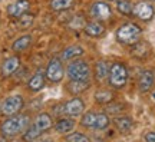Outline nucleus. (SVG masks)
<instances>
[{"instance_id":"423d86ee","label":"nucleus","mask_w":155,"mask_h":142,"mask_svg":"<svg viewBox=\"0 0 155 142\" xmlns=\"http://www.w3.org/2000/svg\"><path fill=\"white\" fill-rule=\"evenodd\" d=\"M45 76L53 83L61 82L62 79L65 78V69H63V65H62L61 60L59 59L50 60L48 68H46V75H45Z\"/></svg>"},{"instance_id":"c756f323","label":"nucleus","mask_w":155,"mask_h":142,"mask_svg":"<svg viewBox=\"0 0 155 142\" xmlns=\"http://www.w3.org/2000/svg\"><path fill=\"white\" fill-rule=\"evenodd\" d=\"M32 23H33V15L25 13L20 16V26L22 28H29V26H32Z\"/></svg>"},{"instance_id":"f257e3e1","label":"nucleus","mask_w":155,"mask_h":142,"mask_svg":"<svg viewBox=\"0 0 155 142\" xmlns=\"http://www.w3.org/2000/svg\"><path fill=\"white\" fill-rule=\"evenodd\" d=\"M29 121L30 119L28 115H12L2 124L0 131L6 138H13L26 131V128L29 126Z\"/></svg>"},{"instance_id":"cd10ccee","label":"nucleus","mask_w":155,"mask_h":142,"mask_svg":"<svg viewBox=\"0 0 155 142\" xmlns=\"http://www.w3.org/2000/svg\"><path fill=\"white\" fill-rule=\"evenodd\" d=\"M116 9L121 12L122 15H131L134 6L131 5L129 0H118V2H116Z\"/></svg>"},{"instance_id":"39448f33","label":"nucleus","mask_w":155,"mask_h":142,"mask_svg":"<svg viewBox=\"0 0 155 142\" xmlns=\"http://www.w3.org/2000/svg\"><path fill=\"white\" fill-rule=\"evenodd\" d=\"M23 106H25L23 96H20V95H13V96H9V98L3 102V105H2V114L6 115V116L16 115L23 109Z\"/></svg>"},{"instance_id":"473e14b6","label":"nucleus","mask_w":155,"mask_h":142,"mask_svg":"<svg viewBox=\"0 0 155 142\" xmlns=\"http://www.w3.org/2000/svg\"><path fill=\"white\" fill-rule=\"evenodd\" d=\"M152 2H155V0H152Z\"/></svg>"},{"instance_id":"dca6fc26","label":"nucleus","mask_w":155,"mask_h":142,"mask_svg":"<svg viewBox=\"0 0 155 142\" xmlns=\"http://www.w3.org/2000/svg\"><path fill=\"white\" fill-rule=\"evenodd\" d=\"M114 124L115 126L118 128V131L122 132V134H127L132 129L134 126V121L131 118H128V116H118L114 119Z\"/></svg>"},{"instance_id":"5701e85b","label":"nucleus","mask_w":155,"mask_h":142,"mask_svg":"<svg viewBox=\"0 0 155 142\" xmlns=\"http://www.w3.org/2000/svg\"><path fill=\"white\" fill-rule=\"evenodd\" d=\"M75 0H50V9L55 12H62L71 9Z\"/></svg>"},{"instance_id":"7c9ffc66","label":"nucleus","mask_w":155,"mask_h":142,"mask_svg":"<svg viewBox=\"0 0 155 142\" xmlns=\"http://www.w3.org/2000/svg\"><path fill=\"white\" fill-rule=\"evenodd\" d=\"M145 141L147 142H155V132H148L145 135Z\"/></svg>"},{"instance_id":"4468645a","label":"nucleus","mask_w":155,"mask_h":142,"mask_svg":"<svg viewBox=\"0 0 155 142\" xmlns=\"http://www.w3.org/2000/svg\"><path fill=\"white\" fill-rule=\"evenodd\" d=\"M75 125H76V122L72 119V116L71 118H61L55 124V131L58 134H69L75 128Z\"/></svg>"},{"instance_id":"6e6552de","label":"nucleus","mask_w":155,"mask_h":142,"mask_svg":"<svg viewBox=\"0 0 155 142\" xmlns=\"http://www.w3.org/2000/svg\"><path fill=\"white\" fill-rule=\"evenodd\" d=\"M83 111H85V104L81 98H73L63 105V114L68 116H72V118L82 115Z\"/></svg>"},{"instance_id":"f3484780","label":"nucleus","mask_w":155,"mask_h":142,"mask_svg":"<svg viewBox=\"0 0 155 142\" xmlns=\"http://www.w3.org/2000/svg\"><path fill=\"white\" fill-rule=\"evenodd\" d=\"M132 55L137 56V58H139V59H144V58H147L148 56V53L151 52V46L147 42H141V40H138L135 45H132Z\"/></svg>"},{"instance_id":"1a4fd4ad","label":"nucleus","mask_w":155,"mask_h":142,"mask_svg":"<svg viewBox=\"0 0 155 142\" xmlns=\"http://www.w3.org/2000/svg\"><path fill=\"white\" fill-rule=\"evenodd\" d=\"M132 13L138 19L147 22V20H151L154 17L155 10H154V7L151 6V3H148V2H139V3H137V5L134 6Z\"/></svg>"},{"instance_id":"b1692460","label":"nucleus","mask_w":155,"mask_h":142,"mask_svg":"<svg viewBox=\"0 0 155 142\" xmlns=\"http://www.w3.org/2000/svg\"><path fill=\"white\" fill-rule=\"evenodd\" d=\"M42 134H43V132L40 131L38 126L33 124V125H29L28 128H26V131L23 132V139H26V141H33V139L40 137Z\"/></svg>"},{"instance_id":"20e7f679","label":"nucleus","mask_w":155,"mask_h":142,"mask_svg":"<svg viewBox=\"0 0 155 142\" xmlns=\"http://www.w3.org/2000/svg\"><path fill=\"white\" fill-rule=\"evenodd\" d=\"M109 85L112 88H115V89H122V88L127 85V81H128V71L127 68L119 63V62H116L114 65L109 68Z\"/></svg>"},{"instance_id":"a878e982","label":"nucleus","mask_w":155,"mask_h":142,"mask_svg":"<svg viewBox=\"0 0 155 142\" xmlns=\"http://www.w3.org/2000/svg\"><path fill=\"white\" fill-rule=\"evenodd\" d=\"M109 126V116L106 114H96V122H95V129H105Z\"/></svg>"},{"instance_id":"aec40b11","label":"nucleus","mask_w":155,"mask_h":142,"mask_svg":"<svg viewBox=\"0 0 155 142\" xmlns=\"http://www.w3.org/2000/svg\"><path fill=\"white\" fill-rule=\"evenodd\" d=\"M30 43H32V36L30 35H23V36H20L19 39L15 40L12 49L15 52H23V50H26L30 46Z\"/></svg>"},{"instance_id":"4be33fe9","label":"nucleus","mask_w":155,"mask_h":142,"mask_svg":"<svg viewBox=\"0 0 155 142\" xmlns=\"http://www.w3.org/2000/svg\"><path fill=\"white\" fill-rule=\"evenodd\" d=\"M109 75V66L106 63L105 60H99V62H96V65H95V76L98 81H104L105 78H108Z\"/></svg>"},{"instance_id":"f03ea898","label":"nucleus","mask_w":155,"mask_h":142,"mask_svg":"<svg viewBox=\"0 0 155 142\" xmlns=\"http://www.w3.org/2000/svg\"><path fill=\"white\" fill-rule=\"evenodd\" d=\"M142 30L138 25L135 23H125L122 25L121 28L118 29L116 32V40L122 45H127V46H132L141 39Z\"/></svg>"},{"instance_id":"0eeeda50","label":"nucleus","mask_w":155,"mask_h":142,"mask_svg":"<svg viewBox=\"0 0 155 142\" xmlns=\"http://www.w3.org/2000/svg\"><path fill=\"white\" fill-rule=\"evenodd\" d=\"M91 15L96 20H108L112 16V9L105 2H95L91 7Z\"/></svg>"},{"instance_id":"9b49d317","label":"nucleus","mask_w":155,"mask_h":142,"mask_svg":"<svg viewBox=\"0 0 155 142\" xmlns=\"http://www.w3.org/2000/svg\"><path fill=\"white\" fill-rule=\"evenodd\" d=\"M154 85V73L151 71H144L141 73V76H139V81H138V88L139 91L142 93L148 92L151 91V88Z\"/></svg>"},{"instance_id":"a211bd4d","label":"nucleus","mask_w":155,"mask_h":142,"mask_svg":"<svg viewBox=\"0 0 155 142\" xmlns=\"http://www.w3.org/2000/svg\"><path fill=\"white\" fill-rule=\"evenodd\" d=\"M85 32L92 38H99L101 35L105 33V26L99 22H91L85 26Z\"/></svg>"},{"instance_id":"ddd939ff","label":"nucleus","mask_w":155,"mask_h":142,"mask_svg":"<svg viewBox=\"0 0 155 142\" xmlns=\"http://www.w3.org/2000/svg\"><path fill=\"white\" fill-rule=\"evenodd\" d=\"M33 124L38 126L42 132H45V131H48V129H50V128L53 126V121H52V116H50L49 114H46V112H40V114L35 118Z\"/></svg>"},{"instance_id":"2f4dec72","label":"nucleus","mask_w":155,"mask_h":142,"mask_svg":"<svg viewBox=\"0 0 155 142\" xmlns=\"http://www.w3.org/2000/svg\"><path fill=\"white\" fill-rule=\"evenodd\" d=\"M0 112H2V106H0Z\"/></svg>"},{"instance_id":"f8f14e48","label":"nucleus","mask_w":155,"mask_h":142,"mask_svg":"<svg viewBox=\"0 0 155 142\" xmlns=\"http://www.w3.org/2000/svg\"><path fill=\"white\" fill-rule=\"evenodd\" d=\"M19 66H20V59H19L17 56H12L9 59H6L3 66H2L3 76H10L12 73H15V72L19 69Z\"/></svg>"},{"instance_id":"2eb2a0df","label":"nucleus","mask_w":155,"mask_h":142,"mask_svg":"<svg viewBox=\"0 0 155 142\" xmlns=\"http://www.w3.org/2000/svg\"><path fill=\"white\" fill-rule=\"evenodd\" d=\"M85 53L82 46L79 45H73V46H69L66 49L62 52V60H72V59H76L79 56H82Z\"/></svg>"},{"instance_id":"412c9836","label":"nucleus","mask_w":155,"mask_h":142,"mask_svg":"<svg viewBox=\"0 0 155 142\" xmlns=\"http://www.w3.org/2000/svg\"><path fill=\"white\" fill-rule=\"evenodd\" d=\"M45 86V76L42 73H36L33 76L29 79L28 82V88L30 91H33V92H38L40 89H43Z\"/></svg>"},{"instance_id":"393cba45","label":"nucleus","mask_w":155,"mask_h":142,"mask_svg":"<svg viewBox=\"0 0 155 142\" xmlns=\"http://www.w3.org/2000/svg\"><path fill=\"white\" fill-rule=\"evenodd\" d=\"M95 101L98 104H109L114 101V93L111 91H98L95 93Z\"/></svg>"},{"instance_id":"7ed1b4c3","label":"nucleus","mask_w":155,"mask_h":142,"mask_svg":"<svg viewBox=\"0 0 155 142\" xmlns=\"http://www.w3.org/2000/svg\"><path fill=\"white\" fill-rule=\"evenodd\" d=\"M66 76L71 81H89L91 76V69L86 62L83 60H73L69 63L66 69Z\"/></svg>"},{"instance_id":"6ab92c4d","label":"nucleus","mask_w":155,"mask_h":142,"mask_svg":"<svg viewBox=\"0 0 155 142\" xmlns=\"http://www.w3.org/2000/svg\"><path fill=\"white\" fill-rule=\"evenodd\" d=\"M89 81H71L68 85V91L73 95H79V93L85 92L89 88Z\"/></svg>"},{"instance_id":"9d476101","label":"nucleus","mask_w":155,"mask_h":142,"mask_svg":"<svg viewBox=\"0 0 155 142\" xmlns=\"http://www.w3.org/2000/svg\"><path fill=\"white\" fill-rule=\"evenodd\" d=\"M29 7H30L29 0H17V2H15L13 5L9 6L7 13H9L10 16H13V17H20L22 15L28 13Z\"/></svg>"},{"instance_id":"c85d7f7f","label":"nucleus","mask_w":155,"mask_h":142,"mask_svg":"<svg viewBox=\"0 0 155 142\" xmlns=\"http://www.w3.org/2000/svg\"><path fill=\"white\" fill-rule=\"evenodd\" d=\"M66 141L71 142H88L89 138L83 134H79V132H75V134H71V135H66Z\"/></svg>"},{"instance_id":"bb28decb","label":"nucleus","mask_w":155,"mask_h":142,"mask_svg":"<svg viewBox=\"0 0 155 142\" xmlns=\"http://www.w3.org/2000/svg\"><path fill=\"white\" fill-rule=\"evenodd\" d=\"M95 122H96V114L86 112L81 119V125L85 126V128H95Z\"/></svg>"}]
</instances>
